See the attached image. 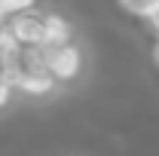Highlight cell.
Instances as JSON below:
<instances>
[{"label":"cell","instance_id":"cell-1","mask_svg":"<svg viewBox=\"0 0 159 156\" xmlns=\"http://www.w3.org/2000/svg\"><path fill=\"white\" fill-rule=\"evenodd\" d=\"M43 64L46 71L52 74V80L58 86H70L83 77L86 71V55H83V46L77 40L67 43V46H55V49H43Z\"/></svg>","mask_w":159,"mask_h":156},{"label":"cell","instance_id":"cell-2","mask_svg":"<svg viewBox=\"0 0 159 156\" xmlns=\"http://www.w3.org/2000/svg\"><path fill=\"white\" fill-rule=\"evenodd\" d=\"M3 34L19 49H43V12H21L3 25Z\"/></svg>","mask_w":159,"mask_h":156},{"label":"cell","instance_id":"cell-3","mask_svg":"<svg viewBox=\"0 0 159 156\" xmlns=\"http://www.w3.org/2000/svg\"><path fill=\"white\" fill-rule=\"evenodd\" d=\"M77 40L74 21L61 12H43V49H55V46H67Z\"/></svg>","mask_w":159,"mask_h":156},{"label":"cell","instance_id":"cell-4","mask_svg":"<svg viewBox=\"0 0 159 156\" xmlns=\"http://www.w3.org/2000/svg\"><path fill=\"white\" fill-rule=\"evenodd\" d=\"M37 9V0H0V12L6 19L21 16V12H34Z\"/></svg>","mask_w":159,"mask_h":156},{"label":"cell","instance_id":"cell-5","mask_svg":"<svg viewBox=\"0 0 159 156\" xmlns=\"http://www.w3.org/2000/svg\"><path fill=\"white\" fill-rule=\"evenodd\" d=\"M153 3H156V0H116V6L125 16H132V19H144Z\"/></svg>","mask_w":159,"mask_h":156},{"label":"cell","instance_id":"cell-6","mask_svg":"<svg viewBox=\"0 0 159 156\" xmlns=\"http://www.w3.org/2000/svg\"><path fill=\"white\" fill-rule=\"evenodd\" d=\"M144 21H147V28L153 31V37H159V0L150 6V12L144 16Z\"/></svg>","mask_w":159,"mask_h":156},{"label":"cell","instance_id":"cell-7","mask_svg":"<svg viewBox=\"0 0 159 156\" xmlns=\"http://www.w3.org/2000/svg\"><path fill=\"white\" fill-rule=\"evenodd\" d=\"M12 98H16V89H12L6 80H0V110H3V107H6Z\"/></svg>","mask_w":159,"mask_h":156},{"label":"cell","instance_id":"cell-8","mask_svg":"<svg viewBox=\"0 0 159 156\" xmlns=\"http://www.w3.org/2000/svg\"><path fill=\"white\" fill-rule=\"evenodd\" d=\"M153 64H156V71H159V37H156V43H153Z\"/></svg>","mask_w":159,"mask_h":156}]
</instances>
